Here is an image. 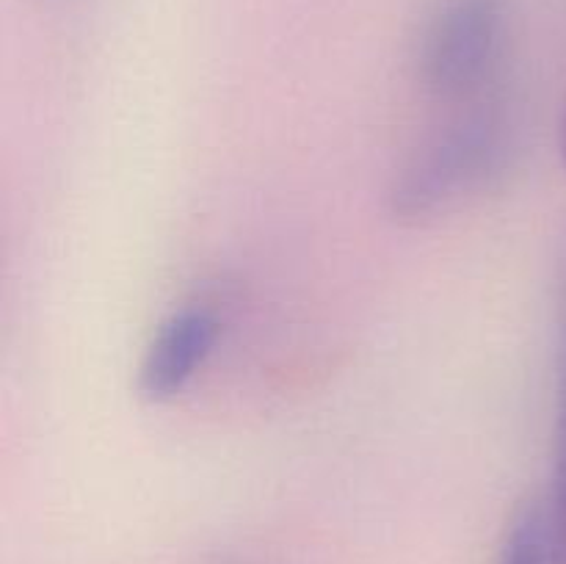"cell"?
Segmentation results:
<instances>
[{"instance_id": "6da1fadb", "label": "cell", "mask_w": 566, "mask_h": 564, "mask_svg": "<svg viewBox=\"0 0 566 564\" xmlns=\"http://www.w3.org/2000/svg\"><path fill=\"white\" fill-rule=\"evenodd\" d=\"M514 127L497 97L464 105L431 133L396 175L390 210L401 221H426L503 175Z\"/></svg>"}, {"instance_id": "7a4b0ae2", "label": "cell", "mask_w": 566, "mask_h": 564, "mask_svg": "<svg viewBox=\"0 0 566 564\" xmlns=\"http://www.w3.org/2000/svg\"><path fill=\"white\" fill-rule=\"evenodd\" d=\"M506 50V0H442L420 33L418 81L437 103H484L495 97Z\"/></svg>"}, {"instance_id": "3957f363", "label": "cell", "mask_w": 566, "mask_h": 564, "mask_svg": "<svg viewBox=\"0 0 566 564\" xmlns=\"http://www.w3.org/2000/svg\"><path fill=\"white\" fill-rule=\"evenodd\" d=\"M221 337V315L213 304L191 302L158 324L138 365V390L149 401H169L191 387L213 357Z\"/></svg>"}, {"instance_id": "277c9868", "label": "cell", "mask_w": 566, "mask_h": 564, "mask_svg": "<svg viewBox=\"0 0 566 564\" xmlns=\"http://www.w3.org/2000/svg\"><path fill=\"white\" fill-rule=\"evenodd\" d=\"M497 564H566L545 501L528 503L514 514Z\"/></svg>"}, {"instance_id": "5b68a950", "label": "cell", "mask_w": 566, "mask_h": 564, "mask_svg": "<svg viewBox=\"0 0 566 564\" xmlns=\"http://www.w3.org/2000/svg\"><path fill=\"white\" fill-rule=\"evenodd\" d=\"M553 529L566 562V243L558 265V420H556V473L547 498Z\"/></svg>"}]
</instances>
